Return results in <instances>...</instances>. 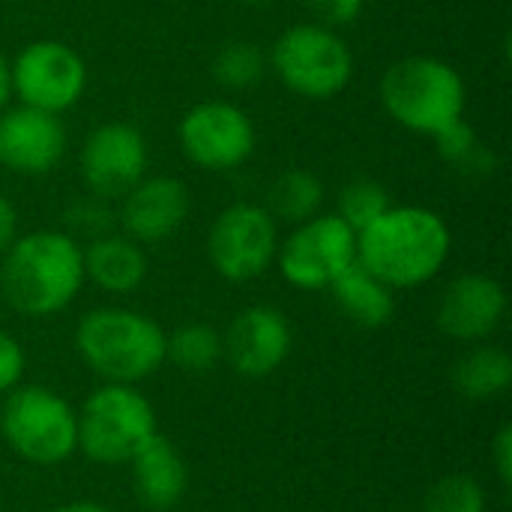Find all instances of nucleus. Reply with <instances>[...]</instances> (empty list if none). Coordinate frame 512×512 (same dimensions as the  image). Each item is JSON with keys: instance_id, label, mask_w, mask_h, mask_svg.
<instances>
[{"instance_id": "nucleus-25", "label": "nucleus", "mask_w": 512, "mask_h": 512, "mask_svg": "<svg viewBox=\"0 0 512 512\" xmlns=\"http://www.w3.org/2000/svg\"><path fill=\"white\" fill-rule=\"evenodd\" d=\"M489 498L477 477L471 474H450L441 477L423 501V512H486Z\"/></svg>"}, {"instance_id": "nucleus-32", "label": "nucleus", "mask_w": 512, "mask_h": 512, "mask_svg": "<svg viewBox=\"0 0 512 512\" xmlns=\"http://www.w3.org/2000/svg\"><path fill=\"white\" fill-rule=\"evenodd\" d=\"M9 96H12V75H9V60L0 51V111L6 108Z\"/></svg>"}, {"instance_id": "nucleus-14", "label": "nucleus", "mask_w": 512, "mask_h": 512, "mask_svg": "<svg viewBox=\"0 0 512 512\" xmlns=\"http://www.w3.org/2000/svg\"><path fill=\"white\" fill-rule=\"evenodd\" d=\"M291 321L273 306L243 309L222 333V360L249 381L270 378L291 354Z\"/></svg>"}, {"instance_id": "nucleus-30", "label": "nucleus", "mask_w": 512, "mask_h": 512, "mask_svg": "<svg viewBox=\"0 0 512 512\" xmlns=\"http://www.w3.org/2000/svg\"><path fill=\"white\" fill-rule=\"evenodd\" d=\"M489 462H492V471L501 483L504 492L512 489V426H501L489 444Z\"/></svg>"}, {"instance_id": "nucleus-19", "label": "nucleus", "mask_w": 512, "mask_h": 512, "mask_svg": "<svg viewBox=\"0 0 512 512\" xmlns=\"http://www.w3.org/2000/svg\"><path fill=\"white\" fill-rule=\"evenodd\" d=\"M453 387L462 399L486 405L507 396L512 387V357L507 348L477 342L453 366Z\"/></svg>"}, {"instance_id": "nucleus-29", "label": "nucleus", "mask_w": 512, "mask_h": 512, "mask_svg": "<svg viewBox=\"0 0 512 512\" xmlns=\"http://www.w3.org/2000/svg\"><path fill=\"white\" fill-rule=\"evenodd\" d=\"M306 6L318 15V24L345 27V24H354L363 15L366 0H306Z\"/></svg>"}, {"instance_id": "nucleus-10", "label": "nucleus", "mask_w": 512, "mask_h": 512, "mask_svg": "<svg viewBox=\"0 0 512 512\" xmlns=\"http://www.w3.org/2000/svg\"><path fill=\"white\" fill-rule=\"evenodd\" d=\"M12 93L21 105L63 114L87 90L84 57L60 39H36L18 51L9 63Z\"/></svg>"}, {"instance_id": "nucleus-3", "label": "nucleus", "mask_w": 512, "mask_h": 512, "mask_svg": "<svg viewBox=\"0 0 512 512\" xmlns=\"http://www.w3.org/2000/svg\"><path fill=\"white\" fill-rule=\"evenodd\" d=\"M75 351L102 384H141L165 363V330L144 312L99 306L81 315Z\"/></svg>"}, {"instance_id": "nucleus-6", "label": "nucleus", "mask_w": 512, "mask_h": 512, "mask_svg": "<svg viewBox=\"0 0 512 512\" xmlns=\"http://www.w3.org/2000/svg\"><path fill=\"white\" fill-rule=\"evenodd\" d=\"M156 432V408L135 384H102L78 411V450L96 465H129Z\"/></svg>"}, {"instance_id": "nucleus-22", "label": "nucleus", "mask_w": 512, "mask_h": 512, "mask_svg": "<svg viewBox=\"0 0 512 512\" xmlns=\"http://www.w3.org/2000/svg\"><path fill=\"white\" fill-rule=\"evenodd\" d=\"M165 363L189 375L213 372L222 363V333L207 321L180 324L174 333H165Z\"/></svg>"}, {"instance_id": "nucleus-11", "label": "nucleus", "mask_w": 512, "mask_h": 512, "mask_svg": "<svg viewBox=\"0 0 512 512\" xmlns=\"http://www.w3.org/2000/svg\"><path fill=\"white\" fill-rule=\"evenodd\" d=\"M177 141L192 165L204 171H231L255 153V123L234 102H198L183 114Z\"/></svg>"}, {"instance_id": "nucleus-8", "label": "nucleus", "mask_w": 512, "mask_h": 512, "mask_svg": "<svg viewBox=\"0 0 512 512\" xmlns=\"http://www.w3.org/2000/svg\"><path fill=\"white\" fill-rule=\"evenodd\" d=\"M282 279L297 291H327L357 264V231L336 213H318L279 240L276 261Z\"/></svg>"}, {"instance_id": "nucleus-33", "label": "nucleus", "mask_w": 512, "mask_h": 512, "mask_svg": "<svg viewBox=\"0 0 512 512\" xmlns=\"http://www.w3.org/2000/svg\"><path fill=\"white\" fill-rule=\"evenodd\" d=\"M51 512H111L105 504H96V501H69V504H60Z\"/></svg>"}, {"instance_id": "nucleus-28", "label": "nucleus", "mask_w": 512, "mask_h": 512, "mask_svg": "<svg viewBox=\"0 0 512 512\" xmlns=\"http://www.w3.org/2000/svg\"><path fill=\"white\" fill-rule=\"evenodd\" d=\"M27 369V357H24V345L9 333L0 330V396L12 393Z\"/></svg>"}, {"instance_id": "nucleus-9", "label": "nucleus", "mask_w": 512, "mask_h": 512, "mask_svg": "<svg viewBox=\"0 0 512 512\" xmlns=\"http://www.w3.org/2000/svg\"><path fill=\"white\" fill-rule=\"evenodd\" d=\"M279 249V222L264 204H231L225 207L207 234L210 267L225 282H252L264 276Z\"/></svg>"}, {"instance_id": "nucleus-13", "label": "nucleus", "mask_w": 512, "mask_h": 512, "mask_svg": "<svg viewBox=\"0 0 512 512\" xmlns=\"http://www.w3.org/2000/svg\"><path fill=\"white\" fill-rule=\"evenodd\" d=\"M507 291L495 276L462 273L450 279L435 306L438 330L453 342H489L507 318Z\"/></svg>"}, {"instance_id": "nucleus-18", "label": "nucleus", "mask_w": 512, "mask_h": 512, "mask_svg": "<svg viewBox=\"0 0 512 512\" xmlns=\"http://www.w3.org/2000/svg\"><path fill=\"white\" fill-rule=\"evenodd\" d=\"M84 282L105 294H132L147 279V255L126 234H102L81 249Z\"/></svg>"}, {"instance_id": "nucleus-16", "label": "nucleus", "mask_w": 512, "mask_h": 512, "mask_svg": "<svg viewBox=\"0 0 512 512\" xmlns=\"http://www.w3.org/2000/svg\"><path fill=\"white\" fill-rule=\"evenodd\" d=\"M189 216V189L168 174L141 177L120 204L117 222L135 243H162L183 228Z\"/></svg>"}, {"instance_id": "nucleus-27", "label": "nucleus", "mask_w": 512, "mask_h": 512, "mask_svg": "<svg viewBox=\"0 0 512 512\" xmlns=\"http://www.w3.org/2000/svg\"><path fill=\"white\" fill-rule=\"evenodd\" d=\"M66 222L72 228L69 237H102V234H111V225H114V213L102 204V198H87V201H75L69 210H66Z\"/></svg>"}, {"instance_id": "nucleus-26", "label": "nucleus", "mask_w": 512, "mask_h": 512, "mask_svg": "<svg viewBox=\"0 0 512 512\" xmlns=\"http://www.w3.org/2000/svg\"><path fill=\"white\" fill-rule=\"evenodd\" d=\"M435 150L441 159H447L453 165H468V168L492 165V153L477 141V132L465 123V117L435 135Z\"/></svg>"}, {"instance_id": "nucleus-4", "label": "nucleus", "mask_w": 512, "mask_h": 512, "mask_svg": "<svg viewBox=\"0 0 512 512\" xmlns=\"http://www.w3.org/2000/svg\"><path fill=\"white\" fill-rule=\"evenodd\" d=\"M378 96L393 123L408 132L435 138L465 117L468 87L459 69L447 60L414 54L384 72Z\"/></svg>"}, {"instance_id": "nucleus-23", "label": "nucleus", "mask_w": 512, "mask_h": 512, "mask_svg": "<svg viewBox=\"0 0 512 512\" xmlns=\"http://www.w3.org/2000/svg\"><path fill=\"white\" fill-rule=\"evenodd\" d=\"M267 66L270 63L261 45L249 39H234L222 45L219 54L213 57V78L219 87L246 90V87H255L267 75Z\"/></svg>"}, {"instance_id": "nucleus-17", "label": "nucleus", "mask_w": 512, "mask_h": 512, "mask_svg": "<svg viewBox=\"0 0 512 512\" xmlns=\"http://www.w3.org/2000/svg\"><path fill=\"white\" fill-rule=\"evenodd\" d=\"M132 483L135 495L147 510H171L183 501L189 486V471L177 447L165 435H153L132 459Z\"/></svg>"}, {"instance_id": "nucleus-20", "label": "nucleus", "mask_w": 512, "mask_h": 512, "mask_svg": "<svg viewBox=\"0 0 512 512\" xmlns=\"http://www.w3.org/2000/svg\"><path fill=\"white\" fill-rule=\"evenodd\" d=\"M327 291L333 294V303L339 306V312L363 330L387 327L396 312L393 288H387L360 264L348 267Z\"/></svg>"}, {"instance_id": "nucleus-31", "label": "nucleus", "mask_w": 512, "mask_h": 512, "mask_svg": "<svg viewBox=\"0 0 512 512\" xmlns=\"http://www.w3.org/2000/svg\"><path fill=\"white\" fill-rule=\"evenodd\" d=\"M15 237H18V210L6 195H0V258L15 243Z\"/></svg>"}, {"instance_id": "nucleus-12", "label": "nucleus", "mask_w": 512, "mask_h": 512, "mask_svg": "<svg viewBox=\"0 0 512 512\" xmlns=\"http://www.w3.org/2000/svg\"><path fill=\"white\" fill-rule=\"evenodd\" d=\"M78 165L96 198H123L147 171V141L129 123H102L84 138Z\"/></svg>"}, {"instance_id": "nucleus-15", "label": "nucleus", "mask_w": 512, "mask_h": 512, "mask_svg": "<svg viewBox=\"0 0 512 512\" xmlns=\"http://www.w3.org/2000/svg\"><path fill=\"white\" fill-rule=\"evenodd\" d=\"M66 126L60 114L15 105L0 111V162L21 177H42L66 153Z\"/></svg>"}, {"instance_id": "nucleus-1", "label": "nucleus", "mask_w": 512, "mask_h": 512, "mask_svg": "<svg viewBox=\"0 0 512 512\" xmlns=\"http://www.w3.org/2000/svg\"><path fill=\"white\" fill-rule=\"evenodd\" d=\"M453 249L450 225L420 204H393L357 234V264L393 291L432 282Z\"/></svg>"}, {"instance_id": "nucleus-21", "label": "nucleus", "mask_w": 512, "mask_h": 512, "mask_svg": "<svg viewBox=\"0 0 512 512\" xmlns=\"http://www.w3.org/2000/svg\"><path fill=\"white\" fill-rule=\"evenodd\" d=\"M324 204V183L309 168H288L282 171L267 189V213L276 222L300 225L321 213Z\"/></svg>"}, {"instance_id": "nucleus-2", "label": "nucleus", "mask_w": 512, "mask_h": 512, "mask_svg": "<svg viewBox=\"0 0 512 512\" xmlns=\"http://www.w3.org/2000/svg\"><path fill=\"white\" fill-rule=\"evenodd\" d=\"M84 288V258L66 231H30L0 258V297L24 318H51Z\"/></svg>"}, {"instance_id": "nucleus-7", "label": "nucleus", "mask_w": 512, "mask_h": 512, "mask_svg": "<svg viewBox=\"0 0 512 512\" xmlns=\"http://www.w3.org/2000/svg\"><path fill=\"white\" fill-rule=\"evenodd\" d=\"M267 63L291 93L312 102L339 96L354 78V54L348 42L327 24L288 27L273 42Z\"/></svg>"}, {"instance_id": "nucleus-34", "label": "nucleus", "mask_w": 512, "mask_h": 512, "mask_svg": "<svg viewBox=\"0 0 512 512\" xmlns=\"http://www.w3.org/2000/svg\"><path fill=\"white\" fill-rule=\"evenodd\" d=\"M246 6H267V3H273V0H243Z\"/></svg>"}, {"instance_id": "nucleus-24", "label": "nucleus", "mask_w": 512, "mask_h": 512, "mask_svg": "<svg viewBox=\"0 0 512 512\" xmlns=\"http://www.w3.org/2000/svg\"><path fill=\"white\" fill-rule=\"evenodd\" d=\"M390 207H393V201H390L387 186H381L378 180H369V177H357V180L345 183L336 198V216L342 222H348L357 234L363 228H369L378 216H384Z\"/></svg>"}, {"instance_id": "nucleus-5", "label": "nucleus", "mask_w": 512, "mask_h": 512, "mask_svg": "<svg viewBox=\"0 0 512 512\" xmlns=\"http://www.w3.org/2000/svg\"><path fill=\"white\" fill-rule=\"evenodd\" d=\"M6 447L33 468H57L78 453V411L51 387L18 384L0 408Z\"/></svg>"}]
</instances>
